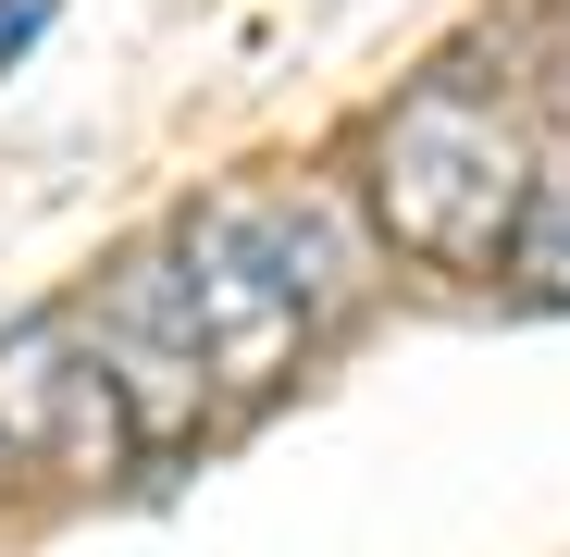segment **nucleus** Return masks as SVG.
Listing matches in <instances>:
<instances>
[{"instance_id":"1","label":"nucleus","mask_w":570,"mask_h":557,"mask_svg":"<svg viewBox=\"0 0 570 557\" xmlns=\"http://www.w3.org/2000/svg\"><path fill=\"white\" fill-rule=\"evenodd\" d=\"M533 186V137L509 125V100L484 87H410V100L372 125L360 149V223L385 236V260H422V272H484L509 211Z\"/></svg>"},{"instance_id":"2","label":"nucleus","mask_w":570,"mask_h":557,"mask_svg":"<svg viewBox=\"0 0 570 557\" xmlns=\"http://www.w3.org/2000/svg\"><path fill=\"white\" fill-rule=\"evenodd\" d=\"M75 335H87V359H100V385H112L137 458H186V446L212 434L224 385H212V359H199V310H186L174 248H125L100 272V298L75 310Z\"/></svg>"},{"instance_id":"7","label":"nucleus","mask_w":570,"mask_h":557,"mask_svg":"<svg viewBox=\"0 0 570 557\" xmlns=\"http://www.w3.org/2000/svg\"><path fill=\"white\" fill-rule=\"evenodd\" d=\"M50 13H62V0H0V74L38 50V26H50Z\"/></svg>"},{"instance_id":"8","label":"nucleus","mask_w":570,"mask_h":557,"mask_svg":"<svg viewBox=\"0 0 570 557\" xmlns=\"http://www.w3.org/2000/svg\"><path fill=\"white\" fill-rule=\"evenodd\" d=\"M533 74H546V112H558V125H570V13H558V26H546V62H533Z\"/></svg>"},{"instance_id":"6","label":"nucleus","mask_w":570,"mask_h":557,"mask_svg":"<svg viewBox=\"0 0 570 557\" xmlns=\"http://www.w3.org/2000/svg\"><path fill=\"white\" fill-rule=\"evenodd\" d=\"M484 272H509L521 310H570V149L533 161V186H521V211H509V236H497Z\"/></svg>"},{"instance_id":"4","label":"nucleus","mask_w":570,"mask_h":557,"mask_svg":"<svg viewBox=\"0 0 570 557\" xmlns=\"http://www.w3.org/2000/svg\"><path fill=\"white\" fill-rule=\"evenodd\" d=\"M174 272H186V310H199V359H212V385H224V397H273L285 371L311 359V322H298V298L273 286V260L248 248L236 199H199V211H186Z\"/></svg>"},{"instance_id":"3","label":"nucleus","mask_w":570,"mask_h":557,"mask_svg":"<svg viewBox=\"0 0 570 557\" xmlns=\"http://www.w3.org/2000/svg\"><path fill=\"white\" fill-rule=\"evenodd\" d=\"M137 458L100 359H87L75 310H26L0 335V484L13 471H75V484H112Z\"/></svg>"},{"instance_id":"5","label":"nucleus","mask_w":570,"mask_h":557,"mask_svg":"<svg viewBox=\"0 0 570 557\" xmlns=\"http://www.w3.org/2000/svg\"><path fill=\"white\" fill-rule=\"evenodd\" d=\"M224 199H236L248 248L273 260V286L298 298L311 335H335V322L372 310V286H385V236L360 223L347 186H224Z\"/></svg>"}]
</instances>
